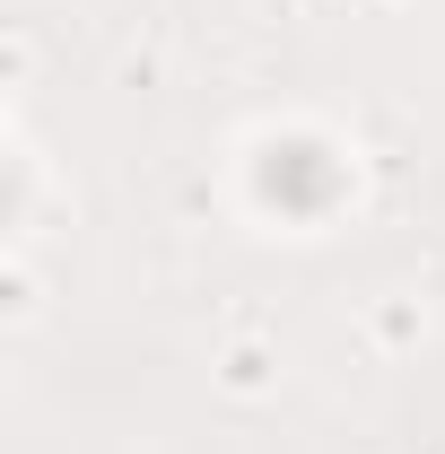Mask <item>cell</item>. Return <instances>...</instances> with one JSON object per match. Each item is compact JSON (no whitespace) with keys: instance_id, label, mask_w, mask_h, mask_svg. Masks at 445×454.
I'll use <instances>...</instances> for the list:
<instances>
[{"instance_id":"cell-1","label":"cell","mask_w":445,"mask_h":454,"mask_svg":"<svg viewBox=\"0 0 445 454\" xmlns=\"http://www.w3.org/2000/svg\"><path fill=\"white\" fill-rule=\"evenodd\" d=\"M262 201L288 219H324L340 201V158L324 140H271L262 149Z\"/></svg>"}]
</instances>
